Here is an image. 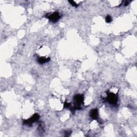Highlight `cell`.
Wrapping results in <instances>:
<instances>
[{
	"label": "cell",
	"instance_id": "obj_2",
	"mask_svg": "<svg viewBox=\"0 0 137 137\" xmlns=\"http://www.w3.org/2000/svg\"><path fill=\"white\" fill-rule=\"evenodd\" d=\"M107 101L111 105H116L118 101V96L113 93H109L108 94Z\"/></svg>",
	"mask_w": 137,
	"mask_h": 137
},
{
	"label": "cell",
	"instance_id": "obj_6",
	"mask_svg": "<svg viewBox=\"0 0 137 137\" xmlns=\"http://www.w3.org/2000/svg\"><path fill=\"white\" fill-rule=\"evenodd\" d=\"M50 60H51V59L49 57L46 58L45 57H41L39 58L37 61L40 64H43L44 63L48 62Z\"/></svg>",
	"mask_w": 137,
	"mask_h": 137
},
{
	"label": "cell",
	"instance_id": "obj_8",
	"mask_svg": "<svg viewBox=\"0 0 137 137\" xmlns=\"http://www.w3.org/2000/svg\"><path fill=\"white\" fill-rule=\"evenodd\" d=\"M69 2L70 3L73 7H78V4H77L74 1H69Z\"/></svg>",
	"mask_w": 137,
	"mask_h": 137
},
{
	"label": "cell",
	"instance_id": "obj_1",
	"mask_svg": "<svg viewBox=\"0 0 137 137\" xmlns=\"http://www.w3.org/2000/svg\"><path fill=\"white\" fill-rule=\"evenodd\" d=\"M74 108L77 109V110H79L82 107H81V106H82L83 103H84V96L82 94H77V95H75L74 97Z\"/></svg>",
	"mask_w": 137,
	"mask_h": 137
},
{
	"label": "cell",
	"instance_id": "obj_10",
	"mask_svg": "<svg viewBox=\"0 0 137 137\" xmlns=\"http://www.w3.org/2000/svg\"><path fill=\"white\" fill-rule=\"evenodd\" d=\"M71 133V131H67L65 132V136H69Z\"/></svg>",
	"mask_w": 137,
	"mask_h": 137
},
{
	"label": "cell",
	"instance_id": "obj_4",
	"mask_svg": "<svg viewBox=\"0 0 137 137\" xmlns=\"http://www.w3.org/2000/svg\"><path fill=\"white\" fill-rule=\"evenodd\" d=\"M47 18L49 19L51 22L55 23L57 22L59 20V19L60 18V16H59V12H55L53 13H50V14L47 15Z\"/></svg>",
	"mask_w": 137,
	"mask_h": 137
},
{
	"label": "cell",
	"instance_id": "obj_9",
	"mask_svg": "<svg viewBox=\"0 0 137 137\" xmlns=\"http://www.w3.org/2000/svg\"><path fill=\"white\" fill-rule=\"evenodd\" d=\"M71 107V103H67V102H65L64 104V108H70Z\"/></svg>",
	"mask_w": 137,
	"mask_h": 137
},
{
	"label": "cell",
	"instance_id": "obj_7",
	"mask_svg": "<svg viewBox=\"0 0 137 137\" xmlns=\"http://www.w3.org/2000/svg\"><path fill=\"white\" fill-rule=\"evenodd\" d=\"M112 21V18L109 15H107L106 17V22L107 23H110Z\"/></svg>",
	"mask_w": 137,
	"mask_h": 137
},
{
	"label": "cell",
	"instance_id": "obj_3",
	"mask_svg": "<svg viewBox=\"0 0 137 137\" xmlns=\"http://www.w3.org/2000/svg\"><path fill=\"white\" fill-rule=\"evenodd\" d=\"M40 118L39 115H38V114H35L32 116L31 117V118H28V119H26V120H25L24 121V124H26V125H31L33 123L35 122L36 121H37Z\"/></svg>",
	"mask_w": 137,
	"mask_h": 137
},
{
	"label": "cell",
	"instance_id": "obj_11",
	"mask_svg": "<svg viewBox=\"0 0 137 137\" xmlns=\"http://www.w3.org/2000/svg\"><path fill=\"white\" fill-rule=\"evenodd\" d=\"M129 3H130V2L128 1H123L122 4H123L124 5H125V6H126V5H128L129 4Z\"/></svg>",
	"mask_w": 137,
	"mask_h": 137
},
{
	"label": "cell",
	"instance_id": "obj_5",
	"mask_svg": "<svg viewBox=\"0 0 137 137\" xmlns=\"http://www.w3.org/2000/svg\"><path fill=\"white\" fill-rule=\"evenodd\" d=\"M90 117L93 119H96L98 118L99 116V112L97 109H93L90 110Z\"/></svg>",
	"mask_w": 137,
	"mask_h": 137
}]
</instances>
